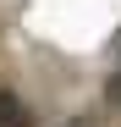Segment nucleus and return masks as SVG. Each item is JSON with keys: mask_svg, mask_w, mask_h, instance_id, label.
<instances>
[{"mask_svg": "<svg viewBox=\"0 0 121 127\" xmlns=\"http://www.w3.org/2000/svg\"><path fill=\"white\" fill-rule=\"evenodd\" d=\"M0 127H33V116H28V105L17 99V94H0Z\"/></svg>", "mask_w": 121, "mask_h": 127, "instance_id": "obj_1", "label": "nucleus"}, {"mask_svg": "<svg viewBox=\"0 0 121 127\" xmlns=\"http://www.w3.org/2000/svg\"><path fill=\"white\" fill-rule=\"evenodd\" d=\"M105 94H110V99L121 105V77H110V89H105Z\"/></svg>", "mask_w": 121, "mask_h": 127, "instance_id": "obj_2", "label": "nucleus"}]
</instances>
